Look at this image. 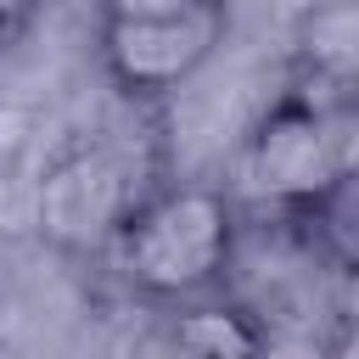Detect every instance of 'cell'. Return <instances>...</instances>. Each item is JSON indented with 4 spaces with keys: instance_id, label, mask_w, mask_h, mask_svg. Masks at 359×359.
<instances>
[{
    "instance_id": "obj_1",
    "label": "cell",
    "mask_w": 359,
    "mask_h": 359,
    "mask_svg": "<svg viewBox=\"0 0 359 359\" xmlns=\"http://www.w3.org/2000/svg\"><path fill=\"white\" fill-rule=\"evenodd\" d=\"M236 247H241L236 191L208 180L146 185L107 241L123 286L163 309L219 297L230 286Z\"/></svg>"
},
{
    "instance_id": "obj_2",
    "label": "cell",
    "mask_w": 359,
    "mask_h": 359,
    "mask_svg": "<svg viewBox=\"0 0 359 359\" xmlns=\"http://www.w3.org/2000/svg\"><path fill=\"white\" fill-rule=\"evenodd\" d=\"M353 95L337 90H309V84H286L241 135L236 151V191L303 219L325 191H337L342 180H353Z\"/></svg>"
},
{
    "instance_id": "obj_3",
    "label": "cell",
    "mask_w": 359,
    "mask_h": 359,
    "mask_svg": "<svg viewBox=\"0 0 359 359\" xmlns=\"http://www.w3.org/2000/svg\"><path fill=\"white\" fill-rule=\"evenodd\" d=\"M224 34H230V6L213 0V6H196V11H180V17L101 22L95 56H101V73L112 79L118 95L168 101L219 56Z\"/></svg>"
},
{
    "instance_id": "obj_4",
    "label": "cell",
    "mask_w": 359,
    "mask_h": 359,
    "mask_svg": "<svg viewBox=\"0 0 359 359\" xmlns=\"http://www.w3.org/2000/svg\"><path fill=\"white\" fill-rule=\"evenodd\" d=\"M146 185L129 174V163L101 146V140H79L67 146L45 180H39V196H34V219H39V236H50L56 247L67 252H95L112 241L118 219L129 213V202L140 196Z\"/></svg>"
},
{
    "instance_id": "obj_5",
    "label": "cell",
    "mask_w": 359,
    "mask_h": 359,
    "mask_svg": "<svg viewBox=\"0 0 359 359\" xmlns=\"http://www.w3.org/2000/svg\"><path fill=\"white\" fill-rule=\"evenodd\" d=\"M163 359H269V331L247 303L219 292L168 314Z\"/></svg>"
},
{
    "instance_id": "obj_6",
    "label": "cell",
    "mask_w": 359,
    "mask_h": 359,
    "mask_svg": "<svg viewBox=\"0 0 359 359\" xmlns=\"http://www.w3.org/2000/svg\"><path fill=\"white\" fill-rule=\"evenodd\" d=\"M292 79L309 90H337L353 95V67H359V11L353 0H314L297 28V56Z\"/></svg>"
},
{
    "instance_id": "obj_7",
    "label": "cell",
    "mask_w": 359,
    "mask_h": 359,
    "mask_svg": "<svg viewBox=\"0 0 359 359\" xmlns=\"http://www.w3.org/2000/svg\"><path fill=\"white\" fill-rule=\"evenodd\" d=\"M95 6H101V22H135V17H180L213 0H95Z\"/></svg>"
},
{
    "instance_id": "obj_8",
    "label": "cell",
    "mask_w": 359,
    "mask_h": 359,
    "mask_svg": "<svg viewBox=\"0 0 359 359\" xmlns=\"http://www.w3.org/2000/svg\"><path fill=\"white\" fill-rule=\"evenodd\" d=\"M34 11H39V0H0V45H11L34 22Z\"/></svg>"
}]
</instances>
